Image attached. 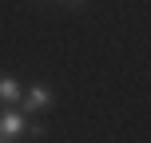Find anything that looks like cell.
Instances as JSON below:
<instances>
[{
	"instance_id": "obj_1",
	"label": "cell",
	"mask_w": 151,
	"mask_h": 143,
	"mask_svg": "<svg viewBox=\"0 0 151 143\" xmlns=\"http://www.w3.org/2000/svg\"><path fill=\"white\" fill-rule=\"evenodd\" d=\"M20 99H24V111H44V107H52V91L40 88V83H32L28 91H20Z\"/></svg>"
},
{
	"instance_id": "obj_2",
	"label": "cell",
	"mask_w": 151,
	"mask_h": 143,
	"mask_svg": "<svg viewBox=\"0 0 151 143\" xmlns=\"http://www.w3.org/2000/svg\"><path fill=\"white\" fill-rule=\"evenodd\" d=\"M0 123H4V139H8V143L24 135V119H20L16 111H4V115H0Z\"/></svg>"
},
{
	"instance_id": "obj_3",
	"label": "cell",
	"mask_w": 151,
	"mask_h": 143,
	"mask_svg": "<svg viewBox=\"0 0 151 143\" xmlns=\"http://www.w3.org/2000/svg\"><path fill=\"white\" fill-rule=\"evenodd\" d=\"M0 99H4V103H16V99H20V88H16V80H0Z\"/></svg>"
},
{
	"instance_id": "obj_4",
	"label": "cell",
	"mask_w": 151,
	"mask_h": 143,
	"mask_svg": "<svg viewBox=\"0 0 151 143\" xmlns=\"http://www.w3.org/2000/svg\"><path fill=\"white\" fill-rule=\"evenodd\" d=\"M24 131H28L32 139H44V135H48V131H44V123H24Z\"/></svg>"
},
{
	"instance_id": "obj_5",
	"label": "cell",
	"mask_w": 151,
	"mask_h": 143,
	"mask_svg": "<svg viewBox=\"0 0 151 143\" xmlns=\"http://www.w3.org/2000/svg\"><path fill=\"white\" fill-rule=\"evenodd\" d=\"M68 4H76V8H83V4H88V0H68Z\"/></svg>"
},
{
	"instance_id": "obj_6",
	"label": "cell",
	"mask_w": 151,
	"mask_h": 143,
	"mask_svg": "<svg viewBox=\"0 0 151 143\" xmlns=\"http://www.w3.org/2000/svg\"><path fill=\"white\" fill-rule=\"evenodd\" d=\"M0 143H8V139H4V123H0Z\"/></svg>"
}]
</instances>
